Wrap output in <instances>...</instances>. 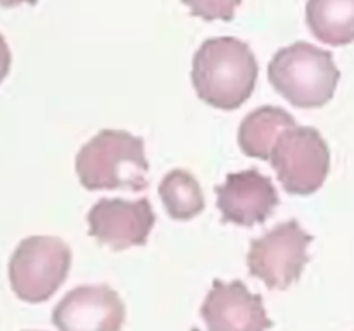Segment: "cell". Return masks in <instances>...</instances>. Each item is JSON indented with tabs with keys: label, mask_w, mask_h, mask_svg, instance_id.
Wrapping results in <instances>:
<instances>
[{
	"label": "cell",
	"mask_w": 354,
	"mask_h": 331,
	"mask_svg": "<svg viewBox=\"0 0 354 331\" xmlns=\"http://www.w3.org/2000/svg\"><path fill=\"white\" fill-rule=\"evenodd\" d=\"M258 62L251 47L235 36L207 38L192 60L199 99L220 110H235L252 95Z\"/></svg>",
	"instance_id": "6da1fadb"
},
{
	"label": "cell",
	"mask_w": 354,
	"mask_h": 331,
	"mask_svg": "<svg viewBox=\"0 0 354 331\" xmlns=\"http://www.w3.org/2000/svg\"><path fill=\"white\" fill-rule=\"evenodd\" d=\"M76 174L87 190L144 192L149 162L140 137L123 130H102L80 148Z\"/></svg>",
	"instance_id": "7a4b0ae2"
},
{
	"label": "cell",
	"mask_w": 354,
	"mask_h": 331,
	"mask_svg": "<svg viewBox=\"0 0 354 331\" xmlns=\"http://www.w3.org/2000/svg\"><path fill=\"white\" fill-rule=\"evenodd\" d=\"M339 78L340 71L332 54L306 42L280 49L268 64V80L273 88L299 109H316L328 104Z\"/></svg>",
	"instance_id": "3957f363"
},
{
	"label": "cell",
	"mask_w": 354,
	"mask_h": 331,
	"mask_svg": "<svg viewBox=\"0 0 354 331\" xmlns=\"http://www.w3.org/2000/svg\"><path fill=\"white\" fill-rule=\"evenodd\" d=\"M71 248L57 236H28L9 261V281L18 299L42 303L60 288L71 269Z\"/></svg>",
	"instance_id": "277c9868"
},
{
	"label": "cell",
	"mask_w": 354,
	"mask_h": 331,
	"mask_svg": "<svg viewBox=\"0 0 354 331\" xmlns=\"http://www.w3.org/2000/svg\"><path fill=\"white\" fill-rule=\"evenodd\" d=\"M269 162L280 185L291 195H311L323 187L330 171V150L318 130L292 126L273 143Z\"/></svg>",
	"instance_id": "5b68a950"
},
{
	"label": "cell",
	"mask_w": 354,
	"mask_h": 331,
	"mask_svg": "<svg viewBox=\"0 0 354 331\" xmlns=\"http://www.w3.org/2000/svg\"><path fill=\"white\" fill-rule=\"evenodd\" d=\"M313 236L295 219L283 221L251 242L247 268L269 290H285L301 278L309 262L308 245Z\"/></svg>",
	"instance_id": "8992f818"
},
{
	"label": "cell",
	"mask_w": 354,
	"mask_h": 331,
	"mask_svg": "<svg viewBox=\"0 0 354 331\" xmlns=\"http://www.w3.org/2000/svg\"><path fill=\"white\" fill-rule=\"evenodd\" d=\"M88 233L113 250L146 245L156 224V214L146 197L138 200L100 198L88 211Z\"/></svg>",
	"instance_id": "52a82bcc"
},
{
	"label": "cell",
	"mask_w": 354,
	"mask_h": 331,
	"mask_svg": "<svg viewBox=\"0 0 354 331\" xmlns=\"http://www.w3.org/2000/svg\"><path fill=\"white\" fill-rule=\"evenodd\" d=\"M124 303L107 285H83L67 292L52 312L57 331H121Z\"/></svg>",
	"instance_id": "ba28073f"
},
{
	"label": "cell",
	"mask_w": 354,
	"mask_h": 331,
	"mask_svg": "<svg viewBox=\"0 0 354 331\" xmlns=\"http://www.w3.org/2000/svg\"><path fill=\"white\" fill-rule=\"evenodd\" d=\"M201 316L207 331H266L273 326L263 297L251 293L238 279H214L201 305Z\"/></svg>",
	"instance_id": "9c48e42d"
},
{
	"label": "cell",
	"mask_w": 354,
	"mask_h": 331,
	"mask_svg": "<svg viewBox=\"0 0 354 331\" xmlns=\"http://www.w3.org/2000/svg\"><path fill=\"white\" fill-rule=\"evenodd\" d=\"M216 195L221 221L245 228L265 222L280 204L273 181L258 169L228 174Z\"/></svg>",
	"instance_id": "30bf717a"
},
{
	"label": "cell",
	"mask_w": 354,
	"mask_h": 331,
	"mask_svg": "<svg viewBox=\"0 0 354 331\" xmlns=\"http://www.w3.org/2000/svg\"><path fill=\"white\" fill-rule=\"evenodd\" d=\"M295 126V119L282 107L265 106L252 110L238 128V145L249 157L269 161L273 143L282 131Z\"/></svg>",
	"instance_id": "8fae6325"
},
{
	"label": "cell",
	"mask_w": 354,
	"mask_h": 331,
	"mask_svg": "<svg viewBox=\"0 0 354 331\" xmlns=\"http://www.w3.org/2000/svg\"><path fill=\"white\" fill-rule=\"evenodd\" d=\"M306 21L320 42L347 45L354 42V0H308Z\"/></svg>",
	"instance_id": "7c38bea8"
},
{
	"label": "cell",
	"mask_w": 354,
	"mask_h": 331,
	"mask_svg": "<svg viewBox=\"0 0 354 331\" xmlns=\"http://www.w3.org/2000/svg\"><path fill=\"white\" fill-rule=\"evenodd\" d=\"M159 197L171 219L188 221L204 211V195L192 173L173 169L159 183Z\"/></svg>",
	"instance_id": "4fadbf2b"
},
{
	"label": "cell",
	"mask_w": 354,
	"mask_h": 331,
	"mask_svg": "<svg viewBox=\"0 0 354 331\" xmlns=\"http://www.w3.org/2000/svg\"><path fill=\"white\" fill-rule=\"evenodd\" d=\"M183 4L188 5L194 16L204 18L207 21L212 19H228L234 18V12L240 0H183Z\"/></svg>",
	"instance_id": "5bb4252c"
},
{
	"label": "cell",
	"mask_w": 354,
	"mask_h": 331,
	"mask_svg": "<svg viewBox=\"0 0 354 331\" xmlns=\"http://www.w3.org/2000/svg\"><path fill=\"white\" fill-rule=\"evenodd\" d=\"M11 69V50L5 42V38L0 35V83L5 80Z\"/></svg>",
	"instance_id": "9a60e30c"
},
{
	"label": "cell",
	"mask_w": 354,
	"mask_h": 331,
	"mask_svg": "<svg viewBox=\"0 0 354 331\" xmlns=\"http://www.w3.org/2000/svg\"><path fill=\"white\" fill-rule=\"evenodd\" d=\"M25 2H28V4H36V0H0V5H2V7H16V5L25 4Z\"/></svg>",
	"instance_id": "2e32d148"
}]
</instances>
